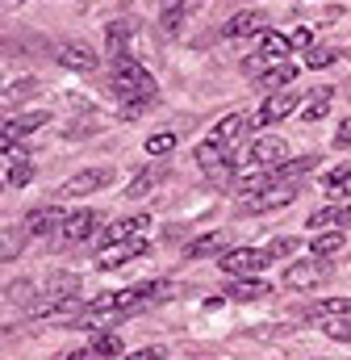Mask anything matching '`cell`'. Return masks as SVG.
<instances>
[{"instance_id":"6da1fadb","label":"cell","mask_w":351,"mask_h":360,"mask_svg":"<svg viewBox=\"0 0 351 360\" xmlns=\"http://www.w3.org/2000/svg\"><path fill=\"white\" fill-rule=\"evenodd\" d=\"M113 92L121 96V117H138L155 101L159 84L151 80V72L138 59H121V63H113Z\"/></svg>"},{"instance_id":"7a4b0ae2","label":"cell","mask_w":351,"mask_h":360,"mask_svg":"<svg viewBox=\"0 0 351 360\" xmlns=\"http://www.w3.org/2000/svg\"><path fill=\"white\" fill-rule=\"evenodd\" d=\"M267 252H260V248H230L218 264H222V272H230V276H260L263 269H267Z\"/></svg>"},{"instance_id":"3957f363","label":"cell","mask_w":351,"mask_h":360,"mask_svg":"<svg viewBox=\"0 0 351 360\" xmlns=\"http://www.w3.org/2000/svg\"><path fill=\"white\" fill-rule=\"evenodd\" d=\"M197 164H201V172L209 176V184H230V180H234V160H230L226 151H218L213 143H201V147H197Z\"/></svg>"},{"instance_id":"277c9868","label":"cell","mask_w":351,"mask_h":360,"mask_svg":"<svg viewBox=\"0 0 351 360\" xmlns=\"http://www.w3.org/2000/svg\"><path fill=\"white\" fill-rule=\"evenodd\" d=\"M138 256H147V239L143 235H134V239H121V243H109L100 256H96V269H121V264H130V260H138Z\"/></svg>"},{"instance_id":"5b68a950","label":"cell","mask_w":351,"mask_h":360,"mask_svg":"<svg viewBox=\"0 0 351 360\" xmlns=\"http://www.w3.org/2000/svg\"><path fill=\"white\" fill-rule=\"evenodd\" d=\"M247 130H251V117H243V113H230V117H222V122L213 126V134H209L205 143H213L218 151H226V155H230Z\"/></svg>"},{"instance_id":"8992f818","label":"cell","mask_w":351,"mask_h":360,"mask_svg":"<svg viewBox=\"0 0 351 360\" xmlns=\"http://www.w3.org/2000/svg\"><path fill=\"white\" fill-rule=\"evenodd\" d=\"M297 197V184H272V188H263L256 197H243V214H263V210H280V205H289Z\"/></svg>"},{"instance_id":"52a82bcc","label":"cell","mask_w":351,"mask_h":360,"mask_svg":"<svg viewBox=\"0 0 351 360\" xmlns=\"http://www.w3.org/2000/svg\"><path fill=\"white\" fill-rule=\"evenodd\" d=\"M251 164H256V168H267V172H276L280 164H289V143L276 139V134L256 139V143H251Z\"/></svg>"},{"instance_id":"ba28073f","label":"cell","mask_w":351,"mask_h":360,"mask_svg":"<svg viewBox=\"0 0 351 360\" xmlns=\"http://www.w3.org/2000/svg\"><path fill=\"white\" fill-rule=\"evenodd\" d=\"M67 218L72 214H63V205H38L25 218V235H55V231L67 226Z\"/></svg>"},{"instance_id":"9c48e42d","label":"cell","mask_w":351,"mask_h":360,"mask_svg":"<svg viewBox=\"0 0 351 360\" xmlns=\"http://www.w3.org/2000/svg\"><path fill=\"white\" fill-rule=\"evenodd\" d=\"M322 276H326V264L314 256V260H297V264H289V269H284V285H289V289H314Z\"/></svg>"},{"instance_id":"30bf717a","label":"cell","mask_w":351,"mask_h":360,"mask_svg":"<svg viewBox=\"0 0 351 360\" xmlns=\"http://www.w3.org/2000/svg\"><path fill=\"white\" fill-rule=\"evenodd\" d=\"M297 92H272L267 101L260 105V113H256V126H272V122H280V117H289L293 109H297Z\"/></svg>"},{"instance_id":"8fae6325","label":"cell","mask_w":351,"mask_h":360,"mask_svg":"<svg viewBox=\"0 0 351 360\" xmlns=\"http://www.w3.org/2000/svg\"><path fill=\"white\" fill-rule=\"evenodd\" d=\"M46 122H51V113H46V109H38V113H21V117H8V122H4V134H0V143H17V139H25V134L42 130Z\"/></svg>"},{"instance_id":"7c38bea8","label":"cell","mask_w":351,"mask_h":360,"mask_svg":"<svg viewBox=\"0 0 351 360\" xmlns=\"http://www.w3.org/2000/svg\"><path fill=\"white\" fill-rule=\"evenodd\" d=\"M96 226H100V214H96V210H80V214L67 218V226H63L59 235H63V243H84V239L96 235Z\"/></svg>"},{"instance_id":"4fadbf2b","label":"cell","mask_w":351,"mask_h":360,"mask_svg":"<svg viewBox=\"0 0 351 360\" xmlns=\"http://www.w3.org/2000/svg\"><path fill=\"white\" fill-rule=\"evenodd\" d=\"M263 25H267V17H263L260 8H247V13H234L222 34H226V38H251V34H267Z\"/></svg>"},{"instance_id":"5bb4252c","label":"cell","mask_w":351,"mask_h":360,"mask_svg":"<svg viewBox=\"0 0 351 360\" xmlns=\"http://www.w3.org/2000/svg\"><path fill=\"white\" fill-rule=\"evenodd\" d=\"M151 226V218L147 214H134V218H121V222H113L105 235H100V243L109 248V243H121V239H134V235H143Z\"/></svg>"},{"instance_id":"9a60e30c","label":"cell","mask_w":351,"mask_h":360,"mask_svg":"<svg viewBox=\"0 0 351 360\" xmlns=\"http://www.w3.org/2000/svg\"><path fill=\"white\" fill-rule=\"evenodd\" d=\"M59 63L72 68V72H96V55L88 51L84 42H67V46H59Z\"/></svg>"},{"instance_id":"2e32d148","label":"cell","mask_w":351,"mask_h":360,"mask_svg":"<svg viewBox=\"0 0 351 360\" xmlns=\"http://www.w3.org/2000/svg\"><path fill=\"white\" fill-rule=\"evenodd\" d=\"M105 184H109V172H105V168H88V172H80V176L67 180V184H63V193H67V197H84V193L105 188Z\"/></svg>"},{"instance_id":"e0dca14e","label":"cell","mask_w":351,"mask_h":360,"mask_svg":"<svg viewBox=\"0 0 351 360\" xmlns=\"http://www.w3.org/2000/svg\"><path fill=\"white\" fill-rule=\"evenodd\" d=\"M293 80H297V63H272V68H263V72H260V84L267 92L289 89Z\"/></svg>"},{"instance_id":"ac0fdd59","label":"cell","mask_w":351,"mask_h":360,"mask_svg":"<svg viewBox=\"0 0 351 360\" xmlns=\"http://www.w3.org/2000/svg\"><path fill=\"white\" fill-rule=\"evenodd\" d=\"M109 59H113V63L134 59V55H130V25H126V21H113V25H109Z\"/></svg>"},{"instance_id":"d6986e66","label":"cell","mask_w":351,"mask_h":360,"mask_svg":"<svg viewBox=\"0 0 351 360\" xmlns=\"http://www.w3.org/2000/svg\"><path fill=\"white\" fill-rule=\"evenodd\" d=\"M318 168V155H301V160H289V164H280L272 176H276V184H293V180H301L305 172H314Z\"/></svg>"},{"instance_id":"ffe728a7","label":"cell","mask_w":351,"mask_h":360,"mask_svg":"<svg viewBox=\"0 0 351 360\" xmlns=\"http://www.w3.org/2000/svg\"><path fill=\"white\" fill-rule=\"evenodd\" d=\"M263 293H272L263 281H251V276H234V285L226 289V297L230 302H256V297H263Z\"/></svg>"},{"instance_id":"44dd1931","label":"cell","mask_w":351,"mask_h":360,"mask_svg":"<svg viewBox=\"0 0 351 360\" xmlns=\"http://www.w3.org/2000/svg\"><path fill=\"white\" fill-rule=\"evenodd\" d=\"M351 222V197L343 205H331V210H314L310 214V226H347Z\"/></svg>"},{"instance_id":"7402d4cb","label":"cell","mask_w":351,"mask_h":360,"mask_svg":"<svg viewBox=\"0 0 351 360\" xmlns=\"http://www.w3.org/2000/svg\"><path fill=\"white\" fill-rule=\"evenodd\" d=\"M222 248H226V235H222V231H213V235L192 239V243L184 248V256H188V260H201V256H213V252H222Z\"/></svg>"},{"instance_id":"603a6c76","label":"cell","mask_w":351,"mask_h":360,"mask_svg":"<svg viewBox=\"0 0 351 360\" xmlns=\"http://www.w3.org/2000/svg\"><path fill=\"white\" fill-rule=\"evenodd\" d=\"M305 314H310V319H343V314H351V297H326V302H314Z\"/></svg>"},{"instance_id":"cb8c5ba5","label":"cell","mask_w":351,"mask_h":360,"mask_svg":"<svg viewBox=\"0 0 351 360\" xmlns=\"http://www.w3.org/2000/svg\"><path fill=\"white\" fill-rule=\"evenodd\" d=\"M289 51H293V46H289L284 34H272V30H267V34L260 38V59L263 63H276V59H284Z\"/></svg>"},{"instance_id":"d4e9b609","label":"cell","mask_w":351,"mask_h":360,"mask_svg":"<svg viewBox=\"0 0 351 360\" xmlns=\"http://www.w3.org/2000/svg\"><path fill=\"white\" fill-rule=\"evenodd\" d=\"M343 243H347V235L343 231H322V235H314V256L322 260V256H335V252H343Z\"/></svg>"},{"instance_id":"484cf974","label":"cell","mask_w":351,"mask_h":360,"mask_svg":"<svg viewBox=\"0 0 351 360\" xmlns=\"http://www.w3.org/2000/svg\"><path fill=\"white\" fill-rule=\"evenodd\" d=\"M164 176H168L164 168H147V172H138V176L130 180V188H126V197H130V201H134V197H147V193H151V188H155V184H159Z\"/></svg>"},{"instance_id":"4316f807","label":"cell","mask_w":351,"mask_h":360,"mask_svg":"<svg viewBox=\"0 0 351 360\" xmlns=\"http://www.w3.org/2000/svg\"><path fill=\"white\" fill-rule=\"evenodd\" d=\"M331 96H335V89H314V101L305 105V122H322L326 117V109H331Z\"/></svg>"},{"instance_id":"83f0119b","label":"cell","mask_w":351,"mask_h":360,"mask_svg":"<svg viewBox=\"0 0 351 360\" xmlns=\"http://www.w3.org/2000/svg\"><path fill=\"white\" fill-rule=\"evenodd\" d=\"M326 193H331V197H351V164L326 176Z\"/></svg>"},{"instance_id":"f1b7e54d","label":"cell","mask_w":351,"mask_h":360,"mask_svg":"<svg viewBox=\"0 0 351 360\" xmlns=\"http://www.w3.org/2000/svg\"><path fill=\"white\" fill-rule=\"evenodd\" d=\"M92 352H96V356H121V340H117L113 331H105V335L92 340Z\"/></svg>"},{"instance_id":"f546056e","label":"cell","mask_w":351,"mask_h":360,"mask_svg":"<svg viewBox=\"0 0 351 360\" xmlns=\"http://www.w3.org/2000/svg\"><path fill=\"white\" fill-rule=\"evenodd\" d=\"M34 180V164L29 160H13V168H8V188H21V184H29Z\"/></svg>"},{"instance_id":"4dcf8cb0","label":"cell","mask_w":351,"mask_h":360,"mask_svg":"<svg viewBox=\"0 0 351 360\" xmlns=\"http://www.w3.org/2000/svg\"><path fill=\"white\" fill-rule=\"evenodd\" d=\"M29 92H38V84H34V80H17V84H13V89L4 92V105H8V109H13V105H21V101H25V96H29Z\"/></svg>"},{"instance_id":"1f68e13d","label":"cell","mask_w":351,"mask_h":360,"mask_svg":"<svg viewBox=\"0 0 351 360\" xmlns=\"http://www.w3.org/2000/svg\"><path fill=\"white\" fill-rule=\"evenodd\" d=\"M176 147V134H151L147 139V155H172Z\"/></svg>"},{"instance_id":"d6a6232c","label":"cell","mask_w":351,"mask_h":360,"mask_svg":"<svg viewBox=\"0 0 351 360\" xmlns=\"http://www.w3.org/2000/svg\"><path fill=\"white\" fill-rule=\"evenodd\" d=\"M326 335H331V340H343V344H351V314H343V319H331V323H326Z\"/></svg>"},{"instance_id":"836d02e7","label":"cell","mask_w":351,"mask_h":360,"mask_svg":"<svg viewBox=\"0 0 351 360\" xmlns=\"http://www.w3.org/2000/svg\"><path fill=\"white\" fill-rule=\"evenodd\" d=\"M305 63H310V68H314V72H318V68H331V63H335V51H331V46H314V51H310V59H305Z\"/></svg>"},{"instance_id":"e575fe53","label":"cell","mask_w":351,"mask_h":360,"mask_svg":"<svg viewBox=\"0 0 351 360\" xmlns=\"http://www.w3.org/2000/svg\"><path fill=\"white\" fill-rule=\"evenodd\" d=\"M293 252H297V239H276V243L267 248V256H272V260H276V256H293Z\"/></svg>"},{"instance_id":"d590c367","label":"cell","mask_w":351,"mask_h":360,"mask_svg":"<svg viewBox=\"0 0 351 360\" xmlns=\"http://www.w3.org/2000/svg\"><path fill=\"white\" fill-rule=\"evenodd\" d=\"M180 21H184V8H168L164 13V34H180Z\"/></svg>"},{"instance_id":"8d00e7d4","label":"cell","mask_w":351,"mask_h":360,"mask_svg":"<svg viewBox=\"0 0 351 360\" xmlns=\"http://www.w3.org/2000/svg\"><path fill=\"white\" fill-rule=\"evenodd\" d=\"M310 42H314V34H310L305 25H297V30L289 34V46H310Z\"/></svg>"},{"instance_id":"74e56055","label":"cell","mask_w":351,"mask_h":360,"mask_svg":"<svg viewBox=\"0 0 351 360\" xmlns=\"http://www.w3.org/2000/svg\"><path fill=\"white\" fill-rule=\"evenodd\" d=\"M17 248H21V235H17V231H8V235H4V260H13V256H17Z\"/></svg>"},{"instance_id":"f35d334b","label":"cell","mask_w":351,"mask_h":360,"mask_svg":"<svg viewBox=\"0 0 351 360\" xmlns=\"http://www.w3.org/2000/svg\"><path fill=\"white\" fill-rule=\"evenodd\" d=\"M335 147H351V117L339 126V130H335Z\"/></svg>"},{"instance_id":"ab89813d","label":"cell","mask_w":351,"mask_h":360,"mask_svg":"<svg viewBox=\"0 0 351 360\" xmlns=\"http://www.w3.org/2000/svg\"><path fill=\"white\" fill-rule=\"evenodd\" d=\"M130 360H168V352L164 348H143V352H134Z\"/></svg>"},{"instance_id":"60d3db41","label":"cell","mask_w":351,"mask_h":360,"mask_svg":"<svg viewBox=\"0 0 351 360\" xmlns=\"http://www.w3.org/2000/svg\"><path fill=\"white\" fill-rule=\"evenodd\" d=\"M67 360H96V352H92V348H80V352H72Z\"/></svg>"},{"instance_id":"b9f144b4","label":"cell","mask_w":351,"mask_h":360,"mask_svg":"<svg viewBox=\"0 0 351 360\" xmlns=\"http://www.w3.org/2000/svg\"><path fill=\"white\" fill-rule=\"evenodd\" d=\"M180 4H184V0H164V13H168V8H180Z\"/></svg>"}]
</instances>
